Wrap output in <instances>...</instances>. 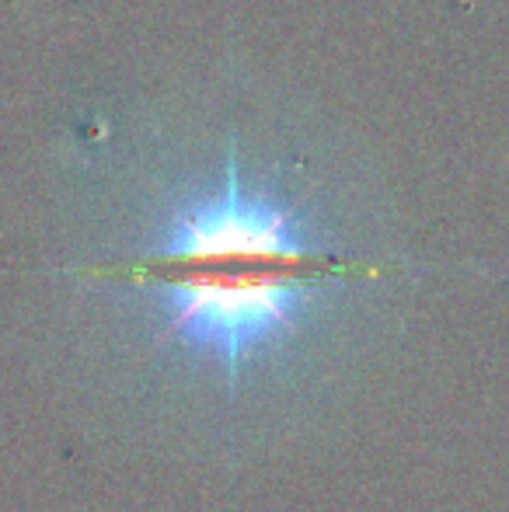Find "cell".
I'll return each instance as SVG.
<instances>
[{
  "label": "cell",
  "instance_id": "6da1fadb",
  "mask_svg": "<svg viewBox=\"0 0 509 512\" xmlns=\"http://www.w3.org/2000/svg\"><path fill=\"white\" fill-rule=\"evenodd\" d=\"M384 276L304 206L252 189L231 147L213 189L81 272L105 310L67 366L140 443L255 460L328 422L381 363L370 293Z\"/></svg>",
  "mask_w": 509,
  "mask_h": 512
}]
</instances>
